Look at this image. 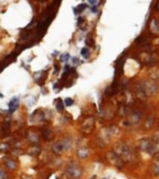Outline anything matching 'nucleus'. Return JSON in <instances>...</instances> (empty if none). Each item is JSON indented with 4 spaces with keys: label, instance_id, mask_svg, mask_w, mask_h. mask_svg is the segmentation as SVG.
I'll list each match as a JSON object with an SVG mask.
<instances>
[{
    "label": "nucleus",
    "instance_id": "6ab92c4d",
    "mask_svg": "<svg viewBox=\"0 0 159 179\" xmlns=\"http://www.w3.org/2000/svg\"><path fill=\"white\" fill-rule=\"evenodd\" d=\"M91 11H92V12H95V13H96V12L98 11V8H97V7H95V6L92 7H91Z\"/></svg>",
    "mask_w": 159,
    "mask_h": 179
},
{
    "label": "nucleus",
    "instance_id": "412c9836",
    "mask_svg": "<svg viewBox=\"0 0 159 179\" xmlns=\"http://www.w3.org/2000/svg\"><path fill=\"white\" fill-rule=\"evenodd\" d=\"M103 179H106V178H103Z\"/></svg>",
    "mask_w": 159,
    "mask_h": 179
},
{
    "label": "nucleus",
    "instance_id": "f03ea898",
    "mask_svg": "<svg viewBox=\"0 0 159 179\" xmlns=\"http://www.w3.org/2000/svg\"><path fill=\"white\" fill-rule=\"evenodd\" d=\"M118 154L121 159H124V160H131V152H130V149L129 148V147L125 146V145H120L119 146V148H118Z\"/></svg>",
    "mask_w": 159,
    "mask_h": 179
},
{
    "label": "nucleus",
    "instance_id": "aec40b11",
    "mask_svg": "<svg viewBox=\"0 0 159 179\" xmlns=\"http://www.w3.org/2000/svg\"><path fill=\"white\" fill-rule=\"evenodd\" d=\"M22 179H33L32 177L28 176V175H22Z\"/></svg>",
    "mask_w": 159,
    "mask_h": 179
},
{
    "label": "nucleus",
    "instance_id": "6e6552de",
    "mask_svg": "<svg viewBox=\"0 0 159 179\" xmlns=\"http://www.w3.org/2000/svg\"><path fill=\"white\" fill-rule=\"evenodd\" d=\"M88 150L87 148H81L79 151H78V157L80 159H86L88 156Z\"/></svg>",
    "mask_w": 159,
    "mask_h": 179
},
{
    "label": "nucleus",
    "instance_id": "dca6fc26",
    "mask_svg": "<svg viewBox=\"0 0 159 179\" xmlns=\"http://www.w3.org/2000/svg\"><path fill=\"white\" fill-rule=\"evenodd\" d=\"M68 58H69V54H67V53L61 56V60H62V61H66V60H68Z\"/></svg>",
    "mask_w": 159,
    "mask_h": 179
},
{
    "label": "nucleus",
    "instance_id": "f8f14e48",
    "mask_svg": "<svg viewBox=\"0 0 159 179\" xmlns=\"http://www.w3.org/2000/svg\"><path fill=\"white\" fill-rule=\"evenodd\" d=\"M7 166L8 168H10V169H15L16 168V163H14L13 160H8L7 161Z\"/></svg>",
    "mask_w": 159,
    "mask_h": 179
},
{
    "label": "nucleus",
    "instance_id": "2eb2a0df",
    "mask_svg": "<svg viewBox=\"0 0 159 179\" xmlns=\"http://www.w3.org/2000/svg\"><path fill=\"white\" fill-rule=\"evenodd\" d=\"M87 44H90V46H93L94 45V41L93 39L91 38V37H88L87 39Z\"/></svg>",
    "mask_w": 159,
    "mask_h": 179
},
{
    "label": "nucleus",
    "instance_id": "9b49d317",
    "mask_svg": "<svg viewBox=\"0 0 159 179\" xmlns=\"http://www.w3.org/2000/svg\"><path fill=\"white\" fill-rule=\"evenodd\" d=\"M88 49H87V48H83L82 49H81V55L84 57V58H88Z\"/></svg>",
    "mask_w": 159,
    "mask_h": 179
},
{
    "label": "nucleus",
    "instance_id": "20e7f679",
    "mask_svg": "<svg viewBox=\"0 0 159 179\" xmlns=\"http://www.w3.org/2000/svg\"><path fill=\"white\" fill-rule=\"evenodd\" d=\"M70 147L67 146V143L66 142H58L55 143L52 147V151L55 153V154H62V151L65 149H68Z\"/></svg>",
    "mask_w": 159,
    "mask_h": 179
},
{
    "label": "nucleus",
    "instance_id": "ddd939ff",
    "mask_svg": "<svg viewBox=\"0 0 159 179\" xmlns=\"http://www.w3.org/2000/svg\"><path fill=\"white\" fill-rule=\"evenodd\" d=\"M73 104H74L73 99H71V98H66V99H65V105H66L67 106H71Z\"/></svg>",
    "mask_w": 159,
    "mask_h": 179
},
{
    "label": "nucleus",
    "instance_id": "0eeeda50",
    "mask_svg": "<svg viewBox=\"0 0 159 179\" xmlns=\"http://www.w3.org/2000/svg\"><path fill=\"white\" fill-rule=\"evenodd\" d=\"M150 28H151V30H152V32H159V25L155 19H153L152 22H151Z\"/></svg>",
    "mask_w": 159,
    "mask_h": 179
},
{
    "label": "nucleus",
    "instance_id": "7ed1b4c3",
    "mask_svg": "<svg viewBox=\"0 0 159 179\" xmlns=\"http://www.w3.org/2000/svg\"><path fill=\"white\" fill-rule=\"evenodd\" d=\"M108 160L114 166L118 167V168H121L123 166V161H122V159L120 158L119 155L115 154L114 152H111L110 154L108 155Z\"/></svg>",
    "mask_w": 159,
    "mask_h": 179
},
{
    "label": "nucleus",
    "instance_id": "4be33fe9",
    "mask_svg": "<svg viewBox=\"0 0 159 179\" xmlns=\"http://www.w3.org/2000/svg\"><path fill=\"white\" fill-rule=\"evenodd\" d=\"M41 1H42V0H41Z\"/></svg>",
    "mask_w": 159,
    "mask_h": 179
},
{
    "label": "nucleus",
    "instance_id": "f3484780",
    "mask_svg": "<svg viewBox=\"0 0 159 179\" xmlns=\"http://www.w3.org/2000/svg\"><path fill=\"white\" fill-rule=\"evenodd\" d=\"M88 2L90 5H92V6H95V5L98 3V0H88Z\"/></svg>",
    "mask_w": 159,
    "mask_h": 179
},
{
    "label": "nucleus",
    "instance_id": "a211bd4d",
    "mask_svg": "<svg viewBox=\"0 0 159 179\" xmlns=\"http://www.w3.org/2000/svg\"><path fill=\"white\" fill-rule=\"evenodd\" d=\"M0 179H6V175L4 171H1V173H0Z\"/></svg>",
    "mask_w": 159,
    "mask_h": 179
},
{
    "label": "nucleus",
    "instance_id": "9d476101",
    "mask_svg": "<svg viewBox=\"0 0 159 179\" xmlns=\"http://www.w3.org/2000/svg\"><path fill=\"white\" fill-rule=\"evenodd\" d=\"M78 26L82 29V30H85L86 29V26H87V23H86V21L85 19L83 18H79L78 19Z\"/></svg>",
    "mask_w": 159,
    "mask_h": 179
},
{
    "label": "nucleus",
    "instance_id": "39448f33",
    "mask_svg": "<svg viewBox=\"0 0 159 179\" xmlns=\"http://www.w3.org/2000/svg\"><path fill=\"white\" fill-rule=\"evenodd\" d=\"M19 106V99L18 98H13L10 102V104H8V107H10V112L12 113L14 110L18 107Z\"/></svg>",
    "mask_w": 159,
    "mask_h": 179
},
{
    "label": "nucleus",
    "instance_id": "4468645a",
    "mask_svg": "<svg viewBox=\"0 0 159 179\" xmlns=\"http://www.w3.org/2000/svg\"><path fill=\"white\" fill-rule=\"evenodd\" d=\"M57 109H58V110H62V109H63V106H62V100H61V99L58 100Z\"/></svg>",
    "mask_w": 159,
    "mask_h": 179
},
{
    "label": "nucleus",
    "instance_id": "1a4fd4ad",
    "mask_svg": "<svg viewBox=\"0 0 159 179\" xmlns=\"http://www.w3.org/2000/svg\"><path fill=\"white\" fill-rule=\"evenodd\" d=\"M153 171H154V174L155 175H159V157L156 158V160L155 161L154 167H153Z\"/></svg>",
    "mask_w": 159,
    "mask_h": 179
},
{
    "label": "nucleus",
    "instance_id": "f257e3e1",
    "mask_svg": "<svg viewBox=\"0 0 159 179\" xmlns=\"http://www.w3.org/2000/svg\"><path fill=\"white\" fill-rule=\"evenodd\" d=\"M67 173H68V175L71 177H73L74 179H77L82 175L81 169L75 163H70L68 165V167H67Z\"/></svg>",
    "mask_w": 159,
    "mask_h": 179
},
{
    "label": "nucleus",
    "instance_id": "423d86ee",
    "mask_svg": "<svg viewBox=\"0 0 159 179\" xmlns=\"http://www.w3.org/2000/svg\"><path fill=\"white\" fill-rule=\"evenodd\" d=\"M86 7H87V5L86 4H79L77 7H74V14L75 15H78V14H80L82 11H84L86 10Z\"/></svg>",
    "mask_w": 159,
    "mask_h": 179
}]
</instances>
